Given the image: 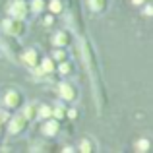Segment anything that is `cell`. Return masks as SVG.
I'll use <instances>...</instances> for the list:
<instances>
[{
  "label": "cell",
  "instance_id": "cell-1",
  "mask_svg": "<svg viewBox=\"0 0 153 153\" xmlns=\"http://www.w3.org/2000/svg\"><path fill=\"white\" fill-rule=\"evenodd\" d=\"M2 27L8 33V37H22V35L25 33V23H23V19L8 18V19H4Z\"/></svg>",
  "mask_w": 153,
  "mask_h": 153
},
{
  "label": "cell",
  "instance_id": "cell-2",
  "mask_svg": "<svg viewBox=\"0 0 153 153\" xmlns=\"http://www.w3.org/2000/svg\"><path fill=\"white\" fill-rule=\"evenodd\" d=\"M31 8L27 2H23V0H14V2L10 4V8H8V14H10V18H16V19H25L27 16H29Z\"/></svg>",
  "mask_w": 153,
  "mask_h": 153
},
{
  "label": "cell",
  "instance_id": "cell-3",
  "mask_svg": "<svg viewBox=\"0 0 153 153\" xmlns=\"http://www.w3.org/2000/svg\"><path fill=\"white\" fill-rule=\"evenodd\" d=\"M4 107L10 108V111H16V108H19L23 105V95L19 93L18 89H10L6 95H4Z\"/></svg>",
  "mask_w": 153,
  "mask_h": 153
},
{
  "label": "cell",
  "instance_id": "cell-4",
  "mask_svg": "<svg viewBox=\"0 0 153 153\" xmlns=\"http://www.w3.org/2000/svg\"><path fill=\"white\" fill-rule=\"evenodd\" d=\"M27 124H29V120L23 114H14V118H10V122H8V132L12 136H18L27 128Z\"/></svg>",
  "mask_w": 153,
  "mask_h": 153
},
{
  "label": "cell",
  "instance_id": "cell-5",
  "mask_svg": "<svg viewBox=\"0 0 153 153\" xmlns=\"http://www.w3.org/2000/svg\"><path fill=\"white\" fill-rule=\"evenodd\" d=\"M58 93H60V97H62L64 101H76V97H78L76 85L74 83H68V82H64V83L58 85Z\"/></svg>",
  "mask_w": 153,
  "mask_h": 153
},
{
  "label": "cell",
  "instance_id": "cell-6",
  "mask_svg": "<svg viewBox=\"0 0 153 153\" xmlns=\"http://www.w3.org/2000/svg\"><path fill=\"white\" fill-rule=\"evenodd\" d=\"M58 130H60V120H56V118H45V124H43V128H41V132L45 136H49V138H52V136H56L58 134Z\"/></svg>",
  "mask_w": 153,
  "mask_h": 153
},
{
  "label": "cell",
  "instance_id": "cell-7",
  "mask_svg": "<svg viewBox=\"0 0 153 153\" xmlns=\"http://www.w3.org/2000/svg\"><path fill=\"white\" fill-rule=\"evenodd\" d=\"M52 43H54V47H68L72 43V37H70V33L68 31H58V33L52 37Z\"/></svg>",
  "mask_w": 153,
  "mask_h": 153
},
{
  "label": "cell",
  "instance_id": "cell-8",
  "mask_svg": "<svg viewBox=\"0 0 153 153\" xmlns=\"http://www.w3.org/2000/svg\"><path fill=\"white\" fill-rule=\"evenodd\" d=\"M23 60H25V62L29 64L31 68H37V66H39V52L35 51V49L23 51Z\"/></svg>",
  "mask_w": 153,
  "mask_h": 153
},
{
  "label": "cell",
  "instance_id": "cell-9",
  "mask_svg": "<svg viewBox=\"0 0 153 153\" xmlns=\"http://www.w3.org/2000/svg\"><path fill=\"white\" fill-rule=\"evenodd\" d=\"M87 6H89L91 12H95V14H101V12L107 10L108 0H87Z\"/></svg>",
  "mask_w": 153,
  "mask_h": 153
},
{
  "label": "cell",
  "instance_id": "cell-10",
  "mask_svg": "<svg viewBox=\"0 0 153 153\" xmlns=\"http://www.w3.org/2000/svg\"><path fill=\"white\" fill-rule=\"evenodd\" d=\"M39 72L41 74H51V72H54L56 70V66H54V60L52 58H43L41 62H39Z\"/></svg>",
  "mask_w": 153,
  "mask_h": 153
},
{
  "label": "cell",
  "instance_id": "cell-11",
  "mask_svg": "<svg viewBox=\"0 0 153 153\" xmlns=\"http://www.w3.org/2000/svg\"><path fill=\"white\" fill-rule=\"evenodd\" d=\"M22 114H23V116H25V118H27V120L31 122V120H33L35 116H37V105H35V103L27 105V107L23 108V112H22Z\"/></svg>",
  "mask_w": 153,
  "mask_h": 153
},
{
  "label": "cell",
  "instance_id": "cell-12",
  "mask_svg": "<svg viewBox=\"0 0 153 153\" xmlns=\"http://www.w3.org/2000/svg\"><path fill=\"white\" fill-rule=\"evenodd\" d=\"M37 116L41 118H51L52 116V108L49 105H37Z\"/></svg>",
  "mask_w": 153,
  "mask_h": 153
},
{
  "label": "cell",
  "instance_id": "cell-13",
  "mask_svg": "<svg viewBox=\"0 0 153 153\" xmlns=\"http://www.w3.org/2000/svg\"><path fill=\"white\" fill-rule=\"evenodd\" d=\"M54 62H62V60H66L68 58V52L62 49V47H56V51L52 52V56H51Z\"/></svg>",
  "mask_w": 153,
  "mask_h": 153
},
{
  "label": "cell",
  "instance_id": "cell-14",
  "mask_svg": "<svg viewBox=\"0 0 153 153\" xmlns=\"http://www.w3.org/2000/svg\"><path fill=\"white\" fill-rule=\"evenodd\" d=\"M149 140H146V138H142V140H138L136 142V151H142V153H146V151H149Z\"/></svg>",
  "mask_w": 153,
  "mask_h": 153
},
{
  "label": "cell",
  "instance_id": "cell-15",
  "mask_svg": "<svg viewBox=\"0 0 153 153\" xmlns=\"http://www.w3.org/2000/svg\"><path fill=\"white\" fill-rule=\"evenodd\" d=\"M49 10L52 12V14H60V12L64 10V4H62V0H51V4H49Z\"/></svg>",
  "mask_w": 153,
  "mask_h": 153
},
{
  "label": "cell",
  "instance_id": "cell-16",
  "mask_svg": "<svg viewBox=\"0 0 153 153\" xmlns=\"http://www.w3.org/2000/svg\"><path fill=\"white\" fill-rule=\"evenodd\" d=\"M95 147H93V142H91V140H82V142H79V151H83V153H89V151H93Z\"/></svg>",
  "mask_w": 153,
  "mask_h": 153
},
{
  "label": "cell",
  "instance_id": "cell-17",
  "mask_svg": "<svg viewBox=\"0 0 153 153\" xmlns=\"http://www.w3.org/2000/svg\"><path fill=\"white\" fill-rule=\"evenodd\" d=\"M56 70H58L62 76H68V74L72 72V64H70V62H66V60H62V62H60V66L56 68Z\"/></svg>",
  "mask_w": 153,
  "mask_h": 153
},
{
  "label": "cell",
  "instance_id": "cell-18",
  "mask_svg": "<svg viewBox=\"0 0 153 153\" xmlns=\"http://www.w3.org/2000/svg\"><path fill=\"white\" fill-rule=\"evenodd\" d=\"M45 6H47V4H45V0H33L29 8H31L33 12H43V10H45Z\"/></svg>",
  "mask_w": 153,
  "mask_h": 153
},
{
  "label": "cell",
  "instance_id": "cell-19",
  "mask_svg": "<svg viewBox=\"0 0 153 153\" xmlns=\"http://www.w3.org/2000/svg\"><path fill=\"white\" fill-rule=\"evenodd\" d=\"M64 116H66V111H64L62 107H56V108H52V118H56V120H62Z\"/></svg>",
  "mask_w": 153,
  "mask_h": 153
},
{
  "label": "cell",
  "instance_id": "cell-20",
  "mask_svg": "<svg viewBox=\"0 0 153 153\" xmlns=\"http://www.w3.org/2000/svg\"><path fill=\"white\" fill-rule=\"evenodd\" d=\"M66 116L68 118H78V111H76V108H70V111L66 112Z\"/></svg>",
  "mask_w": 153,
  "mask_h": 153
},
{
  "label": "cell",
  "instance_id": "cell-21",
  "mask_svg": "<svg viewBox=\"0 0 153 153\" xmlns=\"http://www.w3.org/2000/svg\"><path fill=\"white\" fill-rule=\"evenodd\" d=\"M143 6H146V10H143V14H146V16H151V14H153V8L149 6V2H147V4H143Z\"/></svg>",
  "mask_w": 153,
  "mask_h": 153
},
{
  "label": "cell",
  "instance_id": "cell-22",
  "mask_svg": "<svg viewBox=\"0 0 153 153\" xmlns=\"http://www.w3.org/2000/svg\"><path fill=\"white\" fill-rule=\"evenodd\" d=\"M43 23H45V25L49 27V25H52V23H54V18H52V16H47V18H45V22H43Z\"/></svg>",
  "mask_w": 153,
  "mask_h": 153
},
{
  "label": "cell",
  "instance_id": "cell-23",
  "mask_svg": "<svg viewBox=\"0 0 153 153\" xmlns=\"http://www.w3.org/2000/svg\"><path fill=\"white\" fill-rule=\"evenodd\" d=\"M132 2L136 4V6H143V4H147V2H151V0H132Z\"/></svg>",
  "mask_w": 153,
  "mask_h": 153
},
{
  "label": "cell",
  "instance_id": "cell-24",
  "mask_svg": "<svg viewBox=\"0 0 153 153\" xmlns=\"http://www.w3.org/2000/svg\"><path fill=\"white\" fill-rule=\"evenodd\" d=\"M6 118H8V112H6V111H0V124H2Z\"/></svg>",
  "mask_w": 153,
  "mask_h": 153
}]
</instances>
